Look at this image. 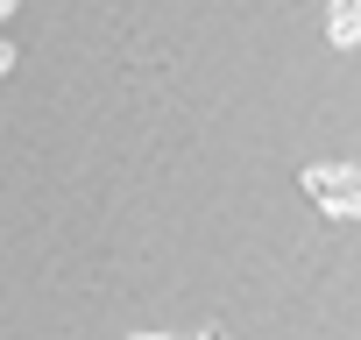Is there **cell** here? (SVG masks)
Segmentation results:
<instances>
[{
  "instance_id": "3",
  "label": "cell",
  "mask_w": 361,
  "mask_h": 340,
  "mask_svg": "<svg viewBox=\"0 0 361 340\" xmlns=\"http://www.w3.org/2000/svg\"><path fill=\"white\" fill-rule=\"evenodd\" d=\"M128 340H220V333H128Z\"/></svg>"
},
{
  "instance_id": "1",
  "label": "cell",
  "mask_w": 361,
  "mask_h": 340,
  "mask_svg": "<svg viewBox=\"0 0 361 340\" xmlns=\"http://www.w3.org/2000/svg\"><path fill=\"white\" fill-rule=\"evenodd\" d=\"M305 199L333 220H361V163H305Z\"/></svg>"
},
{
  "instance_id": "2",
  "label": "cell",
  "mask_w": 361,
  "mask_h": 340,
  "mask_svg": "<svg viewBox=\"0 0 361 340\" xmlns=\"http://www.w3.org/2000/svg\"><path fill=\"white\" fill-rule=\"evenodd\" d=\"M326 43L333 50H354L361 43V0H333V8H326Z\"/></svg>"
},
{
  "instance_id": "4",
  "label": "cell",
  "mask_w": 361,
  "mask_h": 340,
  "mask_svg": "<svg viewBox=\"0 0 361 340\" xmlns=\"http://www.w3.org/2000/svg\"><path fill=\"white\" fill-rule=\"evenodd\" d=\"M0 71H15V43H0Z\"/></svg>"
}]
</instances>
